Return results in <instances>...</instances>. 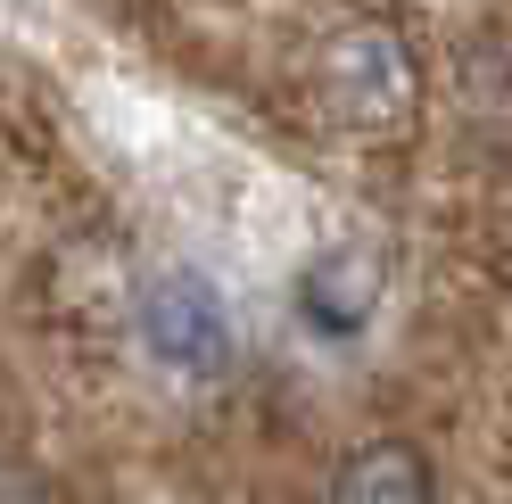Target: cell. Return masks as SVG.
Returning <instances> with one entry per match:
<instances>
[{"label": "cell", "instance_id": "obj_1", "mask_svg": "<svg viewBox=\"0 0 512 504\" xmlns=\"http://www.w3.org/2000/svg\"><path fill=\"white\" fill-rule=\"evenodd\" d=\"M314 91H323L331 124H347V133H405L413 108H422V58H413V42L397 25L364 17V25H339L323 42Z\"/></svg>", "mask_w": 512, "mask_h": 504}, {"label": "cell", "instance_id": "obj_2", "mask_svg": "<svg viewBox=\"0 0 512 504\" xmlns=\"http://www.w3.org/2000/svg\"><path fill=\"white\" fill-rule=\"evenodd\" d=\"M141 348L174 372H223L232 364V314L199 273H157L141 290Z\"/></svg>", "mask_w": 512, "mask_h": 504}, {"label": "cell", "instance_id": "obj_3", "mask_svg": "<svg viewBox=\"0 0 512 504\" xmlns=\"http://www.w3.org/2000/svg\"><path fill=\"white\" fill-rule=\"evenodd\" d=\"M380 257L372 248H314L306 273H298V314L323 339H356L372 323V306H380Z\"/></svg>", "mask_w": 512, "mask_h": 504}, {"label": "cell", "instance_id": "obj_4", "mask_svg": "<svg viewBox=\"0 0 512 504\" xmlns=\"http://www.w3.org/2000/svg\"><path fill=\"white\" fill-rule=\"evenodd\" d=\"M331 504H438V471L413 438H372L339 463Z\"/></svg>", "mask_w": 512, "mask_h": 504}, {"label": "cell", "instance_id": "obj_5", "mask_svg": "<svg viewBox=\"0 0 512 504\" xmlns=\"http://www.w3.org/2000/svg\"><path fill=\"white\" fill-rule=\"evenodd\" d=\"M0 504H67V496H58L25 455H0Z\"/></svg>", "mask_w": 512, "mask_h": 504}]
</instances>
